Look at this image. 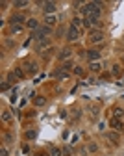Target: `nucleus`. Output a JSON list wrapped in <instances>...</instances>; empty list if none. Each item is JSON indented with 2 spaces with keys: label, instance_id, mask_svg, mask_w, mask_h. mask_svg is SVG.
<instances>
[{
  "label": "nucleus",
  "instance_id": "obj_1",
  "mask_svg": "<svg viewBox=\"0 0 124 156\" xmlns=\"http://www.w3.org/2000/svg\"><path fill=\"white\" fill-rule=\"evenodd\" d=\"M50 34H52V28L46 26V24H43V26H39L37 30H33L32 36H30V39H35V41L39 43V41H43V39H46Z\"/></svg>",
  "mask_w": 124,
  "mask_h": 156
},
{
  "label": "nucleus",
  "instance_id": "obj_2",
  "mask_svg": "<svg viewBox=\"0 0 124 156\" xmlns=\"http://www.w3.org/2000/svg\"><path fill=\"white\" fill-rule=\"evenodd\" d=\"M22 69H26L28 74H35V73L39 71L37 62H33V59H28V62H24V63H22Z\"/></svg>",
  "mask_w": 124,
  "mask_h": 156
},
{
  "label": "nucleus",
  "instance_id": "obj_3",
  "mask_svg": "<svg viewBox=\"0 0 124 156\" xmlns=\"http://www.w3.org/2000/svg\"><path fill=\"white\" fill-rule=\"evenodd\" d=\"M102 39H104V34H102V30H91V34H89V43H93V45H96V43H102Z\"/></svg>",
  "mask_w": 124,
  "mask_h": 156
},
{
  "label": "nucleus",
  "instance_id": "obj_4",
  "mask_svg": "<svg viewBox=\"0 0 124 156\" xmlns=\"http://www.w3.org/2000/svg\"><path fill=\"white\" fill-rule=\"evenodd\" d=\"M26 22V17H24V13H13L11 17H9V24L15 26V24H24Z\"/></svg>",
  "mask_w": 124,
  "mask_h": 156
},
{
  "label": "nucleus",
  "instance_id": "obj_5",
  "mask_svg": "<svg viewBox=\"0 0 124 156\" xmlns=\"http://www.w3.org/2000/svg\"><path fill=\"white\" fill-rule=\"evenodd\" d=\"M67 39L69 41H78L80 39V30H76L74 26H69L67 28Z\"/></svg>",
  "mask_w": 124,
  "mask_h": 156
},
{
  "label": "nucleus",
  "instance_id": "obj_6",
  "mask_svg": "<svg viewBox=\"0 0 124 156\" xmlns=\"http://www.w3.org/2000/svg\"><path fill=\"white\" fill-rule=\"evenodd\" d=\"M85 58H87L91 63L98 62V59H100V50H95V48H93V50H87V52H85Z\"/></svg>",
  "mask_w": 124,
  "mask_h": 156
},
{
  "label": "nucleus",
  "instance_id": "obj_7",
  "mask_svg": "<svg viewBox=\"0 0 124 156\" xmlns=\"http://www.w3.org/2000/svg\"><path fill=\"white\" fill-rule=\"evenodd\" d=\"M109 127H111V128H115L117 132H122V130H124L122 121H121V119H117V117H109Z\"/></svg>",
  "mask_w": 124,
  "mask_h": 156
},
{
  "label": "nucleus",
  "instance_id": "obj_8",
  "mask_svg": "<svg viewBox=\"0 0 124 156\" xmlns=\"http://www.w3.org/2000/svg\"><path fill=\"white\" fill-rule=\"evenodd\" d=\"M56 9H57V4L56 2H44V6H43V11L46 13V15H54Z\"/></svg>",
  "mask_w": 124,
  "mask_h": 156
},
{
  "label": "nucleus",
  "instance_id": "obj_9",
  "mask_svg": "<svg viewBox=\"0 0 124 156\" xmlns=\"http://www.w3.org/2000/svg\"><path fill=\"white\" fill-rule=\"evenodd\" d=\"M50 45H52V41H50V37H46V39H43V41H39V43H37V47H35V50H37V54H41L43 50L46 48V47H50Z\"/></svg>",
  "mask_w": 124,
  "mask_h": 156
},
{
  "label": "nucleus",
  "instance_id": "obj_10",
  "mask_svg": "<svg viewBox=\"0 0 124 156\" xmlns=\"http://www.w3.org/2000/svg\"><path fill=\"white\" fill-rule=\"evenodd\" d=\"M71 56H72V50H71V48H63L61 52L57 54V58L61 59V62H69V59H71Z\"/></svg>",
  "mask_w": 124,
  "mask_h": 156
},
{
  "label": "nucleus",
  "instance_id": "obj_11",
  "mask_svg": "<svg viewBox=\"0 0 124 156\" xmlns=\"http://www.w3.org/2000/svg\"><path fill=\"white\" fill-rule=\"evenodd\" d=\"M52 78H59V80H65V78H69V73H65L61 67L59 69H56V71H52Z\"/></svg>",
  "mask_w": 124,
  "mask_h": 156
},
{
  "label": "nucleus",
  "instance_id": "obj_12",
  "mask_svg": "<svg viewBox=\"0 0 124 156\" xmlns=\"http://www.w3.org/2000/svg\"><path fill=\"white\" fill-rule=\"evenodd\" d=\"M82 24H83V19H80V17H74V19H72V22H71V26H74L76 30H80V32H83Z\"/></svg>",
  "mask_w": 124,
  "mask_h": 156
},
{
  "label": "nucleus",
  "instance_id": "obj_13",
  "mask_svg": "<svg viewBox=\"0 0 124 156\" xmlns=\"http://www.w3.org/2000/svg\"><path fill=\"white\" fill-rule=\"evenodd\" d=\"M13 74H15L19 80H24V78H26V71H22V67H15V69H13Z\"/></svg>",
  "mask_w": 124,
  "mask_h": 156
},
{
  "label": "nucleus",
  "instance_id": "obj_14",
  "mask_svg": "<svg viewBox=\"0 0 124 156\" xmlns=\"http://www.w3.org/2000/svg\"><path fill=\"white\" fill-rule=\"evenodd\" d=\"M89 71H91V73H95V74H98V73L102 71V65L98 63V62H95V63H91V65H89Z\"/></svg>",
  "mask_w": 124,
  "mask_h": 156
},
{
  "label": "nucleus",
  "instance_id": "obj_15",
  "mask_svg": "<svg viewBox=\"0 0 124 156\" xmlns=\"http://www.w3.org/2000/svg\"><path fill=\"white\" fill-rule=\"evenodd\" d=\"M111 74H113L115 78L122 76V67H121V65H113V67H111Z\"/></svg>",
  "mask_w": 124,
  "mask_h": 156
},
{
  "label": "nucleus",
  "instance_id": "obj_16",
  "mask_svg": "<svg viewBox=\"0 0 124 156\" xmlns=\"http://www.w3.org/2000/svg\"><path fill=\"white\" fill-rule=\"evenodd\" d=\"M26 26L30 28V30H32V32H33V30H37L39 26H41V24H39L37 22V19H30V21H28V24H26Z\"/></svg>",
  "mask_w": 124,
  "mask_h": 156
},
{
  "label": "nucleus",
  "instance_id": "obj_17",
  "mask_svg": "<svg viewBox=\"0 0 124 156\" xmlns=\"http://www.w3.org/2000/svg\"><path fill=\"white\" fill-rule=\"evenodd\" d=\"M44 24L52 28L54 24H56V17H54V15H46V17H44Z\"/></svg>",
  "mask_w": 124,
  "mask_h": 156
},
{
  "label": "nucleus",
  "instance_id": "obj_18",
  "mask_svg": "<svg viewBox=\"0 0 124 156\" xmlns=\"http://www.w3.org/2000/svg\"><path fill=\"white\" fill-rule=\"evenodd\" d=\"M107 138H109V141H113V143H118V139H121V136H118L117 132H109V134H107Z\"/></svg>",
  "mask_w": 124,
  "mask_h": 156
},
{
  "label": "nucleus",
  "instance_id": "obj_19",
  "mask_svg": "<svg viewBox=\"0 0 124 156\" xmlns=\"http://www.w3.org/2000/svg\"><path fill=\"white\" fill-rule=\"evenodd\" d=\"M50 156H63V149H59V147H50Z\"/></svg>",
  "mask_w": 124,
  "mask_h": 156
},
{
  "label": "nucleus",
  "instance_id": "obj_20",
  "mask_svg": "<svg viewBox=\"0 0 124 156\" xmlns=\"http://www.w3.org/2000/svg\"><path fill=\"white\" fill-rule=\"evenodd\" d=\"M72 73L76 74V76H83V74H85V71H83V67H82V65H76V67L72 69Z\"/></svg>",
  "mask_w": 124,
  "mask_h": 156
},
{
  "label": "nucleus",
  "instance_id": "obj_21",
  "mask_svg": "<svg viewBox=\"0 0 124 156\" xmlns=\"http://www.w3.org/2000/svg\"><path fill=\"white\" fill-rule=\"evenodd\" d=\"M33 104H35V106H44V104H46V99L44 97H35L33 99Z\"/></svg>",
  "mask_w": 124,
  "mask_h": 156
},
{
  "label": "nucleus",
  "instance_id": "obj_22",
  "mask_svg": "<svg viewBox=\"0 0 124 156\" xmlns=\"http://www.w3.org/2000/svg\"><path fill=\"white\" fill-rule=\"evenodd\" d=\"M24 136H26V139H35L37 138V130H26V134H24Z\"/></svg>",
  "mask_w": 124,
  "mask_h": 156
},
{
  "label": "nucleus",
  "instance_id": "obj_23",
  "mask_svg": "<svg viewBox=\"0 0 124 156\" xmlns=\"http://www.w3.org/2000/svg\"><path fill=\"white\" fill-rule=\"evenodd\" d=\"M74 67H76V65H74V63L71 62V59H69V62H65V63L61 65V69H63L65 73H69V69H74Z\"/></svg>",
  "mask_w": 124,
  "mask_h": 156
},
{
  "label": "nucleus",
  "instance_id": "obj_24",
  "mask_svg": "<svg viewBox=\"0 0 124 156\" xmlns=\"http://www.w3.org/2000/svg\"><path fill=\"white\" fill-rule=\"evenodd\" d=\"M113 117L122 119V117H124V110H122V108H115V110H113Z\"/></svg>",
  "mask_w": 124,
  "mask_h": 156
},
{
  "label": "nucleus",
  "instance_id": "obj_25",
  "mask_svg": "<svg viewBox=\"0 0 124 156\" xmlns=\"http://www.w3.org/2000/svg\"><path fill=\"white\" fill-rule=\"evenodd\" d=\"M15 8H26L28 6V0H17V2H13Z\"/></svg>",
  "mask_w": 124,
  "mask_h": 156
},
{
  "label": "nucleus",
  "instance_id": "obj_26",
  "mask_svg": "<svg viewBox=\"0 0 124 156\" xmlns=\"http://www.w3.org/2000/svg\"><path fill=\"white\" fill-rule=\"evenodd\" d=\"M2 121H11V112L4 110V112H2Z\"/></svg>",
  "mask_w": 124,
  "mask_h": 156
},
{
  "label": "nucleus",
  "instance_id": "obj_27",
  "mask_svg": "<svg viewBox=\"0 0 124 156\" xmlns=\"http://www.w3.org/2000/svg\"><path fill=\"white\" fill-rule=\"evenodd\" d=\"M22 28H24L22 24H15V26H11V32L13 34H19V32H22Z\"/></svg>",
  "mask_w": 124,
  "mask_h": 156
},
{
  "label": "nucleus",
  "instance_id": "obj_28",
  "mask_svg": "<svg viewBox=\"0 0 124 156\" xmlns=\"http://www.w3.org/2000/svg\"><path fill=\"white\" fill-rule=\"evenodd\" d=\"M63 156H72V149L71 147H63Z\"/></svg>",
  "mask_w": 124,
  "mask_h": 156
},
{
  "label": "nucleus",
  "instance_id": "obj_29",
  "mask_svg": "<svg viewBox=\"0 0 124 156\" xmlns=\"http://www.w3.org/2000/svg\"><path fill=\"white\" fill-rule=\"evenodd\" d=\"M11 87V84L8 82V80H2V91H6V89H9Z\"/></svg>",
  "mask_w": 124,
  "mask_h": 156
},
{
  "label": "nucleus",
  "instance_id": "obj_30",
  "mask_svg": "<svg viewBox=\"0 0 124 156\" xmlns=\"http://www.w3.org/2000/svg\"><path fill=\"white\" fill-rule=\"evenodd\" d=\"M15 80H19V78L15 76V74H13V71H11V73L8 74V82H15Z\"/></svg>",
  "mask_w": 124,
  "mask_h": 156
},
{
  "label": "nucleus",
  "instance_id": "obj_31",
  "mask_svg": "<svg viewBox=\"0 0 124 156\" xmlns=\"http://www.w3.org/2000/svg\"><path fill=\"white\" fill-rule=\"evenodd\" d=\"M2 138H4V141H11V134H8V132H4Z\"/></svg>",
  "mask_w": 124,
  "mask_h": 156
},
{
  "label": "nucleus",
  "instance_id": "obj_32",
  "mask_svg": "<svg viewBox=\"0 0 124 156\" xmlns=\"http://www.w3.org/2000/svg\"><path fill=\"white\" fill-rule=\"evenodd\" d=\"M82 115V110H74V115H72V119H78Z\"/></svg>",
  "mask_w": 124,
  "mask_h": 156
},
{
  "label": "nucleus",
  "instance_id": "obj_33",
  "mask_svg": "<svg viewBox=\"0 0 124 156\" xmlns=\"http://www.w3.org/2000/svg\"><path fill=\"white\" fill-rule=\"evenodd\" d=\"M9 153H8V149L6 147H2V149H0V156H8Z\"/></svg>",
  "mask_w": 124,
  "mask_h": 156
},
{
  "label": "nucleus",
  "instance_id": "obj_34",
  "mask_svg": "<svg viewBox=\"0 0 124 156\" xmlns=\"http://www.w3.org/2000/svg\"><path fill=\"white\" fill-rule=\"evenodd\" d=\"M4 45H6V47H13V41H11V39H6Z\"/></svg>",
  "mask_w": 124,
  "mask_h": 156
},
{
  "label": "nucleus",
  "instance_id": "obj_35",
  "mask_svg": "<svg viewBox=\"0 0 124 156\" xmlns=\"http://www.w3.org/2000/svg\"><path fill=\"white\" fill-rule=\"evenodd\" d=\"M98 147H96V145L95 143H93V145H89V150H91V153H95V150H96Z\"/></svg>",
  "mask_w": 124,
  "mask_h": 156
},
{
  "label": "nucleus",
  "instance_id": "obj_36",
  "mask_svg": "<svg viewBox=\"0 0 124 156\" xmlns=\"http://www.w3.org/2000/svg\"><path fill=\"white\" fill-rule=\"evenodd\" d=\"M33 156H41V154H33Z\"/></svg>",
  "mask_w": 124,
  "mask_h": 156
},
{
  "label": "nucleus",
  "instance_id": "obj_37",
  "mask_svg": "<svg viewBox=\"0 0 124 156\" xmlns=\"http://www.w3.org/2000/svg\"><path fill=\"white\" fill-rule=\"evenodd\" d=\"M122 85H124V78H122Z\"/></svg>",
  "mask_w": 124,
  "mask_h": 156
},
{
  "label": "nucleus",
  "instance_id": "obj_38",
  "mask_svg": "<svg viewBox=\"0 0 124 156\" xmlns=\"http://www.w3.org/2000/svg\"><path fill=\"white\" fill-rule=\"evenodd\" d=\"M122 62H124V56H122Z\"/></svg>",
  "mask_w": 124,
  "mask_h": 156
}]
</instances>
